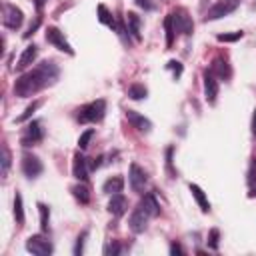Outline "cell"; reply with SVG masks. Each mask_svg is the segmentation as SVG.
<instances>
[{"label":"cell","mask_w":256,"mask_h":256,"mask_svg":"<svg viewBox=\"0 0 256 256\" xmlns=\"http://www.w3.org/2000/svg\"><path fill=\"white\" fill-rule=\"evenodd\" d=\"M100 160H102V156H98V158H94V162H92V168H98V166L102 164Z\"/></svg>","instance_id":"41"},{"label":"cell","mask_w":256,"mask_h":256,"mask_svg":"<svg viewBox=\"0 0 256 256\" xmlns=\"http://www.w3.org/2000/svg\"><path fill=\"white\" fill-rule=\"evenodd\" d=\"M104 112H106V102L100 98V100H94V102L82 106L78 110V120L80 122H100L104 118Z\"/></svg>","instance_id":"2"},{"label":"cell","mask_w":256,"mask_h":256,"mask_svg":"<svg viewBox=\"0 0 256 256\" xmlns=\"http://www.w3.org/2000/svg\"><path fill=\"white\" fill-rule=\"evenodd\" d=\"M126 208H128V202H126V198L120 194V192L118 194H112V198L108 202V212L112 216H122L126 212Z\"/></svg>","instance_id":"17"},{"label":"cell","mask_w":256,"mask_h":256,"mask_svg":"<svg viewBox=\"0 0 256 256\" xmlns=\"http://www.w3.org/2000/svg\"><path fill=\"white\" fill-rule=\"evenodd\" d=\"M40 26V16H36V20L34 22H32L30 24V28H28V32H24V38H30L32 34H34V32H36V28Z\"/></svg>","instance_id":"36"},{"label":"cell","mask_w":256,"mask_h":256,"mask_svg":"<svg viewBox=\"0 0 256 256\" xmlns=\"http://www.w3.org/2000/svg\"><path fill=\"white\" fill-rule=\"evenodd\" d=\"M168 68H170V70H174V74H176V76H180V74H182V64H180L178 60H170V62H168Z\"/></svg>","instance_id":"37"},{"label":"cell","mask_w":256,"mask_h":256,"mask_svg":"<svg viewBox=\"0 0 256 256\" xmlns=\"http://www.w3.org/2000/svg\"><path fill=\"white\" fill-rule=\"evenodd\" d=\"M104 254H106V256H116V254H120V244H118V242L108 244V246L104 248Z\"/></svg>","instance_id":"35"},{"label":"cell","mask_w":256,"mask_h":256,"mask_svg":"<svg viewBox=\"0 0 256 256\" xmlns=\"http://www.w3.org/2000/svg\"><path fill=\"white\" fill-rule=\"evenodd\" d=\"M98 20L102 22V24H106V26H110L112 30H116L118 28V24H116V20H114V16H112V12L104 6V4H98Z\"/></svg>","instance_id":"22"},{"label":"cell","mask_w":256,"mask_h":256,"mask_svg":"<svg viewBox=\"0 0 256 256\" xmlns=\"http://www.w3.org/2000/svg\"><path fill=\"white\" fill-rule=\"evenodd\" d=\"M72 194H74V198L80 200L82 204H88V202H90V190H88L86 184H76V186L72 188Z\"/></svg>","instance_id":"23"},{"label":"cell","mask_w":256,"mask_h":256,"mask_svg":"<svg viewBox=\"0 0 256 256\" xmlns=\"http://www.w3.org/2000/svg\"><path fill=\"white\" fill-rule=\"evenodd\" d=\"M164 30H166V46L170 48L172 42H174V34H176V28H174V20H172V14H168L164 18Z\"/></svg>","instance_id":"25"},{"label":"cell","mask_w":256,"mask_h":256,"mask_svg":"<svg viewBox=\"0 0 256 256\" xmlns=\"http://www.w3.org/2000/svg\"><path fill=\"white\" fill-rule=\"evenodd\" d=\"M36 56H38V46H34V44L26 46L24 52L20 54L18 62H16V70H26V68L30 66V64L36 60Z\"/></svg>","instance_id":"14"},{"label":"cell","mask_w":256,"mask_h":256,"mask_svg":"<svg viewBox=\"0 0 256 256\" xmlns=\"http://www.w3.org/2000/svg\"><path fill=\"white\" fill-rule=\"evenodd\" d=\"M72 174H74V178H78L80 182H84V180L88 178V164H86V158H84L80 152L74 154V160H72Z\"/></svg>","instance_id":"15"},{"label":"cell","mask_w":256,"mask_h":256,"mask_svg":"<svg viewBox=\"0 0 256 256\" xmlns=\"http://www.w3.org/2000/svg\"><path fill=\"white\" fill-rule=\"evenodd\" d=\"M170 254H184V250H182V246H180V244L172 242V244H170Z\"/></svg>","instance_id":"38"},{"label":"cell","mask_w":256,"mask_h":256,"mask_svg":"<svg viewBox=\"0 0 256 256\" xmlns=\"http://www.w3.org/2000/svg\"><path fill=\"white\" fill-rule=\"evenodd\" d=\"M204 94H206V100L210 104L216 102V96H218V80L214 76L212 70H206L204 72Z\"/></svg>","instance_id":"13"},{"label":"cell","mask_w":256,"mask_h":256,"mask_svg":"<svg viewBox=\"0 0 256 256\" xmlns=\"http://www.w3.org/2000/svg\"><path fill=\"white\" fill-rule=\"evenodd\" d=\"M40 106H42V100H34V102H32L30 106H26V110H24V112H22V114H20V116L14 120V122H18V124H20V122H26L28 118H32V114H34V112H36Z\"/></svg>","instance_id":"26"},{"label":"cell","mask_w":256,"mask_h":256,"mask_svg":"<svg viewBox=\"0 0 256 256\" xmlns=\"http://www.w3.org/2000/svg\"><path fill=\"white\" fill-rule=\"evenodd\" d=\"M172 14V20H174V28L176 32H182V34L190 36L192 30H194V22H192V18L188 16V12L184 8H176L170 12Z\"/></svg>","instance_id":"6"},{"label":"cell","mask_w":256,"mask_h":256,"mask_svg":"<svg viewBox=\"0 0 256 256\" xmlns=\"http://www.w3.org/2000/svg\"><path fill=\"white\" fill-rule=\"evenodd\" d=\"M46 42H50V44H54L58 50H62V52H66V54H74V50H72V46L66 42V38H64V34L58 30V28H54V26H50L48 30H46Z\"/></svg>","instance_id":"7"},{"label":"cell","mask_w":256,"mask_h":256,"mask_svg":"<svg viewBox=\"0 0 256 256\" xmlns=\"http://www.w3.org/2000/svg\"><path fill=\"white\" fill-rule=\"evenodd\" d=\"M2 22H4V26L6 28H10V30H18L20 26H22V22H24V14H22V10L18 8V6H14V4H4L2 6Z\"/></svg>","instance_id":"4"},{"label":"cell","mask_w":256,"mask_h":256,"mask_svg":"<svg viewBox=\"0 0 256 256\" xmlns=\"http://www.w3.org/2000/svg\"><path fill=\"white\" fill-rule=\"evenodd\" d=\"M136 4H138L140 8H150V4L146 2V0H136Z\"/></svg>","instance_id":"40"},{"label":"cell","mask_w":256,"mask_h":256,"mask_svg":"<svg viewBox=\"0 0 256 256\" xmlns=\"http://www.w3.org/2000/svg\"><path fill=\"white\" fill-rule=\"evenodd\" d=\"M218 42H236L242 38V32H230V34H218Z\"/></svg>","instance_id":"31"},{"label":"cell","mask_w":256,"mask_h":256,"mask_svg":"<svg viewBox=\"0 0 256 256\" xmlns=\"http://www.w3.org/2000/svg\"><path fill=\"white\" fill-rule=\"evenodd\" d=\"M248 196H250V198H256V188L250 190V194H248Z\"/></svg>","instance_id":"43"},{"label":"cell","mask_w":256,"mask_h":256,"mask_svg":"<svg viewBox=\"0 0 256 256\" xmlns=\"http://www.w3.org/2000/svg\"><path fill=\"white\" fill-rule=\"evenodd\" d=\"M42 128H40V122H36V120H32L28 126H26V130H24V134H22V146H32V144H36V142H40L42 140Z\"/></svg>","instance_id":"11"},{"label":"cell","mask_w":256,"mask_h":256,"mask_svg":"<svg viewBox=\"0 0 256 256\" xmlns=\"http://www.w3.org/2000/svg\"><path fill=\"white\" fill-rule=\"evenodd\" d=\"M26 250L32 252V254H36V256H48V254H52L54 248H52L50 240H46L40 234H34V236H30L26 240Z\"/></svg>","instance_id":"5"},{"label":"cell","mask_w":256,"mask_h":256,"mask_svg":"<svg viewBox=\"0 0 256 256\" xmlns=\"http://www.w3.org/2000/svg\"><path fill=\"white\" fill-rule=\"evenodd\" d=\"M146 94H148L146 86H144V84H138V82L128 88V98H132V100H142V98H146Z\"/></svg>","instance_id":"24"},{"label":"cell","mask_w":256,"mask_h":256,"mask_svg":"<svg viewBox=\"0 0 256 256\" xmlns=\"http://www.w3.org/2000/svg\"><path fill=\"white\" fill-rule=\"evenodd\" d=\"M188 188H190V192H192V196H194V200L198 202L200 210H202V212H208V210H210V202H208V198H206V194H204V190H202L198 184H190Z\"/></svg>","instance_id":"19"},{"label":"cell","mask_w":256,"mask_h":256,"mask_svg":"<svg viewBox=\"0 0 256 256\" xmlns=\"http://www.w3.org/2000/svg\"><path fill=\"white\" fill-rule=\"evenodd\" d=\"M240 6V0H220L216 2L208 12H206V20H218L222 16H228L230 12H234Z\"/></svg>","instance_id":"3"},{"label":"cell","mask_w":256,"mask_h":256,"mask_svg":"<svg viewBox=\"0 0 256 256\" xmlns=\"http://www.w3.org/2000/svg\"><path fill=\"white\" fill-rule=\"evenodd\" d=\"M42 170H44V166L34 154H24L22 156V172H24V176L36 178L38 174H42Z\"/></svg>","instance_id":"8"},{"label":"cell","mask_w":256,"mask_h":256,"mask_svg":"<svg viewBox=\"0 0 256 256\" xmlns=\"http://www.w3.org/2000/svg\"><path fill=\"white\" fill-rule=\"evenodd\" d=\"M218 78H224V80H228L230 78V66H228V62L224 60L222 56H216L214 60H212V68H210Z\"/></svg>","instance_id":"18"},{"label":"cell","mask_w":256,"mask_h":256,"mask_svg":"<svg viewBox=\"0 0 256 256\" xmlns=\"http://www.w3.org/2000/svg\"><path fill=\"white\" fill-rule=\"evenodd\" d=\"M126 118H128V122H130L138 132H150L152 130V122L146 116L138 114L136 110H126Z\"/></svg>","instance_id":"12"},{"label":"cell","mask_w":256,"mask_h":256,"mask_svg":"<svg viewBox=\"0 0 256 256\" xmlns=\"http://www.w3.org/2000/svg\"><path fill=\"white\" fill-rule=\"evenodd\" d=\"M58 76H60L58 66H56L54 62H48V60H46V62L38 64V68L22 74V76L16 80V84H14V94L20 96V98H28V96L36 94L38 90H42V88L54 84V82L58 80Z\"/></svg>","instance_id":"1"},{"label":"cell","mask_w":256,"mask_h":256,"mask_svg":"<svg viewBox=\"0 0 256 256\" xmlns=\"http://www.w3.org/2000/svg\"><path fill=\"white\" fill-rule=\"evenodd\" d=\"M14 218L18 224H24V206H22V196L16 192L14 196Z\"/></svg>","instance_id":"28"},{"label":"cell","mask_w":256,"mask_h":256,"mask_svg":"<svg viewBox=\"0 0 256 256\" xmlns=\"http://www.w3.org/2000/svg\"><path fill=\"white\" fill-rule=\"evenodd\" d=\"M86 238H88V232H86V230L76 238V246H74V254H76V256H80V254L84 252V242H86Z\"/></svg>","instance_id":"32"},{"label":"cell","mask_w":256,"mask_h":256,"mask_svg":"<svg viewBox=\"0 0 256 256\" xmlns=\"http://www.w3.org/2000/svg\"><path fill=\"white\" fill-rule=\"evenodd\" d=\"M92 136H94V130H92V128H88V130H84V132L80 134V138H78V148H80V150H84V148L90 144Z\"/></svg>","instance_id":"30"},{"label":"cell","mask_w":256,"mask_h":256,"mask_svg":"<svg viewBox=\"0 0 256 256\" xmlns=\"http://www.w3.org/2000/svg\"><path fill=\"white\" fill-rule=\"evenodd\" d=\"M126 26H128V34H130L136 42H140V16L136 12H128L126 14Z\"/></svg>","instance_id":"16"},{"label":"cell","mask_w":256,"mask_h":256,"mask_svg":"<svg viewBox=\"0 0 256 256\" xmlns=\"http://www.w3.org/2000/svg\"><path fill=\"white\" fill-rule=\"evenodd\" d=\"M122 188H124V178L122 176H112L102 184V190L106 192V194H118V192H122Z\"/></svg>","instance_id":"20"},{"label":"cell","mask_w":256,"mask_h":256,"mask_svg":"<svg viewBox=\"0 0 256 256\" xmlns=\"http://www.w3.org/2000/svg\"><path fill=\"white\" fill-rule=\"evenodd\" d=\"M128 182H130V188L134 192H142L146 182H148V176L144 172V168H140L136 162L130 164V172H128Z\"/></svg>","instance_id":"9"},{"label":"cell","mask_w":256,"mask_h":256,"mask_svg":"<svg viewBox=\"0 0 256 256\" xmlns=\"http://www.w3.org/2000/svg\"><path fill=\"white\" fill-rule=\"evenodd\" d=\"M248 184H250V186L256 184V158L250 160V168H248Z\"/></svg>","instance_id":"34"},{"label":"cell","mask_w":256,"mask_h":256,"mask_svg":"<svg viewBox=\"0 0 256 256\" xmlns=\"http://www.w3.org/2000/svg\"><path fill=\"white\" fill-rule=\"evenodd\" d=\"M138 206H142L150 216H158L160 214V206H158V202H156V198H154V194H146L142 200H140V204Z\"/></svg>","instance_id":"21"},{"label":"cell","mask_w":256,"mask_h":256,"mask_svg":"<svg viewBox=\"0 0 256 256\" xmlns=\"http://www.w3.org/2000/svg\"><path fill=\"white\" fill-rule=\"evenodd\" d=\"M252 136H256V110L252 114Z\"/></svg>","instance_id":"39"},{"label":"cell","mask_w":256,"mask_h":256,"mask_svg":"<svg viewBox=\"0 0 256 256\" xmlns=\"http://www.w3.org/2000/svg\"><path fill=\"white\" fill-rule=\"evenodd\" d=\"M38 210H40V228L42 232H48V220H50V210L46 204H38Z\"/></svg>","instance_id":"29"},{"label":"cell","mask_w":256,"mask_h":256,"mask_svg":"<svg viewBox=\"0 0 256 256\" xmlns=\"http://www.w3.org/2000/svg\"><path fill=\"white\" fill-rule=\"evenodd\" d=\"M218 240H220V232H218L216 228H212V230L208 232V246L216 250V248H218Z\"/></svg>","instance_id":"33"},{"label":"cell","mask_w":256,"mask_h":256,"mask_svg":"<svg viewBox=\"0 0 256 256\" xmlns=\"http://www.w3.org/2000/svg\"><path fill=\"white\" fill-rule=\"evenodd\" d=\"M10 160H12L10 150H8V146L4 144V146H2V158H0V162H2V170H0V174H2V178H6V176H8V170H10Z\"/></svg>","instance_id":"27"},{"label":"cell","mask_w":256,"mask_h":256,"mask_svg":"<svg viewBox=\"0 0 256 256\" xmlns=\"http://www.w3.org/2000/svg\"><path fill=\"white\" fill-rule=\"evenodd\" d=\"M34 2H36V8L40 10V8H42V4H44V0H34Z\"/></svg>","instance_id":"42"},{"label":"cell","mask_w":256,"mask_h":256,"mask_svg":"<svg viewBox=\"0 0 256 256\" xmlns=\"http://www.w3.org/2000/svg\"><path fill=\"white\" fill-rule=\"evenodd\" d=\"M148 218H150V214H148L142 206H138V208L130 214V220H128V224H130V230H132L134 234L144 232V230H146V224H148Z\"/></svg>","instance_id":"10"}]
</instances>
